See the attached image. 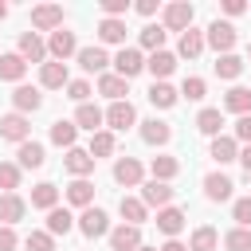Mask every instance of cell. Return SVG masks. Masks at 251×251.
<instances>
[{
	"label": "cell",
	"mask_w": 251,
	"mask_h": 251,
	"mask_svg": "<svg viewBox=\"0 0 251 251\" xmlns=\"http://www.w3.org/2000/svg\"><path fill=\"white\" fill-rule=\"evenodd\" d=\"M176 98H180V90H173L169 82H153V86H149V102H153V106H161V110L176 106Z\"/></svg>",
	"instance_id": "39"
},
{
	"label": "cell",
	"mask_w": 251,
	"mask_h": 251,
	"mask_svg": "<svg viewBox=\"0 0 251 251\" xmlns=\"http://www.w3.org/2000/svg\"><path fill=\"white\" fill-rule=\"evenodd\" d=\"M31 208H43V212H51V208H59V188H55L51 180H43V184H35V188H31Z\"/></svg>",
	"instance_id": "31"
},
{
	"label": "cell",
	"mask_w": 251,
	"mask_h": 251,
	"mask_svg": "<svg viewBox=\"0 0 251 251\" xmlns=\"http://www.w3.org/2000/svg\"><path fill=\"white\" fill-rule=\"evenodd\" d=\"M27 75V63H24V55L20 51H8V55H0V78L4 82H16L20 86V78Z\"/></svg>",
	"instance_id": "22"
},
{
	"label": "cell",
	"mask_w": 251,
	"mask_h": 251,
	"mask_svg": "<svg viewBox=\"0 0 251 251\" xmlns=\"http://www.w3.org/2000/svg\"><path fill=\"white\" fill-rule=\"evenodd\" d=\"M98 39L126 47V20H102V24H98Z\"/></svg>",
	"instance_id": "38"
},
{
	"label": "cell",
	"mask_w": 251,
	"mask_h": 251,
	"mask_svg": "<svg viewBox=\"0 0 251 251\" xmlns=\"http://www.w3.org/2000/svg\"><path fill=\"white\" fill-rule=\"evenodd\" d=\"M231 176H224V173H208L204 176V196L212 200V204H224V200H231Z\"/></svg>",
	"instance_id": "17"
},
{
	"label": "cell",
	"mask_w": 251,
	"mask_h": 251,
	"mask_svg": "<svg viewBox=\"0 0 251 251\" xmlns=\"http://www.w3.org/2000/svg\"><path fill=\"white\" fill-rule=\"evenodd\" d=\"M137 251H157V247H145V243H141V247H137Z\"/></svg>",
	"instance_id": "55"
},
{
	"label": "cell",
	"mask_w": 251,
	"mask_h": 251,
	"mask_svg": "<svg viewBox=\"0 0 251 251\" xmlns=\"http://www.w3.org/2000/svg\"><path fill=\"white\" fill-rule=\"evenodd\" d=\"M141 247V227L133 224H118L110 231V251H137Z\"/></svg>",
	"instance_id": "12"
},
{
	"label": "cell",
	"mask_w": 251,
	"mask_h": 251,
	"mask_svg": "<svg viewBox=\"0 0 251 251\" xmlns=\"http://www.w3.org/2000/svg\"><path fill=\"white\" fill-rule=\"evenodd\" d=\"M141 176H145V169H141V161H137V157H118V161H114V180H118V184L137 188V184H141Z\"/></svg>",
	"instance_id": "8"
},
{
	"label": "cell",
	"mask_w": 251,
	"mask_h": 251,
	"mask_svg": "<svg viewBox=\"0 0 251 251\" xmlns=\"http://www.w3.org/2000/svg\"><path fill=\"white\" fill-rule=\"evenodd\" d=\"M204 39L216 47V55H231V47L239 43V31H235V24H227V20H212L208 31H204Z\"/></svg>",
	"instance_id": "1"
},
{
	"label": "cell",
	"mask_w": 251,
	"mask_h": 251,
	"mask_svg": "<svg viewBox=\"0 0 251 251\" xmlns=\"http://www.w3.org/2000/svg\"><path fill=\"white\" fill-rule=\"evenodd\" d=\"M102 122H106V114H102L94 102H82V106L75 110V126H78V129H90V133H98V129H102Z\"/></svg>",
	"instance_id": "23"
},
{
	"label": "cell",
	"mask_w": 251,
	"mask_h": 251,
	"mask_svg": "<svg viewBox=\"0 0 251 251\" xmlns=\"http://www.w3.org/2000/svg\"><path fill=\"white\" fill-rule=\"evenodd\" d=\"M157 227H161L169 239H176V235L184 231V212H180V208H173V204H169V208H161V212H157Z\"/></svg>",
	"instance_id": "26"
},
{
	"label": "cell",
	"mask_w": 251,
	"mask_h": 251,
	"mask_svg": "<svg viewBox=\"0 0 251 251\" xmlns=\"http://www.w3.org/2000/svg\"><path fill=\"white\" fill-rule=\"evenodd\" d=\"M12 106H16V114H35L39 106H43V94H39V86H16L12 90Z\"/></svg>",
	"instance_id": "15"
},
{
	"label": "cell",
	"mask_w": 251,
	"mask_h": 251,
	"mask_svg": "<svg viewBox=\"0 0 251 251\" xmlns=\"http://www.w3.org/2000/svg\"><path fill=\"white\" fill-rule=\"evenodd\" d=\"M204 43H208V39H204V31H196V27H188V31L180 35V43H176V51H180L184 59H196V55L204 51Z\"/></svg>",
	"instance_id": "37"
},
{
	"label": "cell",
	"mask_w": 251,
	"mask_h": 251,
	"mask_svg": "<svg viewBox=\"0 0 251 251\" xmlns=\"http://www.w3.org/2000/svg\"><path fill=\"white\" fill-rule=\"evenodd\" d=\"M0 55H4V51H0Z\"/></svg>",
	"instance_id": "57"
},
{
	"label": "cell",
	"mask_w": 251,
	"mask_h": 251,
	"mask_svg": "<svg viewBox=\"0 0 251 251\" xmlns=\"http://www.w3.org/2000/svg\"><path fill=\"white\" fill-rule=\"evenodd\" d=\"M149 173H153V180H165V184H169V180L180 173V161H176V157H169V153H161V157H153V161H149Z\"/></svg>",
	"instance_id": "30"
},
{
	"label": "cell",
	"mask_w": 251,
	"mask_h": 251,
	"mask_svg": "<svg viewBox=\"0 0 251 251\" xmlns=\"http://www.w3.org/2000/svg\"><path fill=\"white\" fill-rule=\"evenodd\" d=\"M165 35H169L165 24H145V27H141V47H145L149 55H153V51H165Z\"/></svg>",
	"instance_id": "36"
},
{
	"label": "cell",
	"mask_w": 251,
	"mask_h": 251,
	"mask_svg": "<svg viewBox=\"0 0 251 251\" xmlns=\"http://www.w3.org/2000/svg\"><path fill=\"white\" fill-rule=\"evenodd\" d=\"M118 212H122V220H126V224L141 227V224H145V212H149V208L141 204V196H122V200H118Z\"/></svg>",
	"instance_id": "28"
},
{
	"label": "cell",
	"mask_w": 251,
	"mask_h": 251,
	"mask_svg": "<svg viewBox=\"0 0 251 251\" xmlns=\"http://www.w3.org/2000/svg\"><path fill=\"white\" fill-rule=\"evenodd\" d=\"M47 55H51L55 63H67L71 55H78V39H75V31H67V27L51 31V39H47Z\"/></svg>",
	"instance_id": "3"
},
{
	"label": "cell",
	"mask_w": 251,
	"mask_h": 251,
	"mask_svg": "<svg viewBox=\"0 0 251 251\" xmlns=\"http://www.w3.org/2000/svg\"><path fill=\"white\" fill-rule=\"evenodd\" d=\"M67 204H75V208H90V204H94V184H90L86 176L71 180V184H67Z\"/></svg>",
	"instance_id": "25"
},
{
	"label": "cell",
	"mask_w": 251,
	"mask_h": 251,
	"mask_svg": "<svg viewBox=\"0 0 251 251\" xmlns=\"http://www.w3.org/2000/svg\"><path fill=\"white\" fill-rule=\"evenodd\" d=\"M157 251H188V247H184V243H180V239H169V243H161V247H157Z\"/></svg>",
	"instance_id": "53"
},
{
	"label": "cell",
	"mask_w": 251,
	"mask_h": 251,
	"mask_svg": "<svg viewBox=\"0 0 251 251\" xmlns=\"http://www.w3.org/2000/svg\"><path fill=\"white\" fill-rule=\"evenodd\" d=\"M24 212H27V204H24V196H20V192H0V224H4V227L20 224V220H24Z\"/></svg>",
	"instance_id": "13"
},
{
	"label": "cell",
	"mask_w": 251,
	"mask_h": 251,
	"mask_svg": "<svg viewBox=\"0 0 251 251\" xmlns=\"http://www.w3.org/2000/svg\"><path fill=\"white\" fill-rule=\"evenodd\" d=\"M235 141H243V145H251V114H243V118L235 122Z\"/></svg>",
	"instance_id": "48"
},
{
	"label": "cell",
	"mask_w": 251,
	"mask_h": 251,
	"mask_svg": "<svg viewBox=\"0 0 251 251\" xmlns=\"http://www.w3.org/2000/svg\"><path fill=\"white\" fill-rule=\"evenodd\" d=\"M224 12L227 16H239V12H247V4L243 0H224Z\"/></svg>",
	"instance_id": "50"
},
{
	"label": "cell",
	"mask_w": 251,
	"mask_h": 251,
	"mask_svg": "<svg viewBox=\"0 0 251 251\" xmlns=\"http://www.w3.org/2000/svg\"><path fill=\"white\" fill-rule=\"evenodd\" d=\"M141 204L161 212V208H169V204H173V188H169L165 180H145V184H141Z\"/></svg>",
	"instance_id": "9"
},
{
	"label": "cell",
	"mask_w": 251,
	"mask_h": 251,
	"mask_svg": "<svg viewBox=\"0 0 251 251\" xmlns=\"http://www.w3.org/2000/svg\"><path fill=\"white\" fill-rule=\"evenodd\" d=\"M98 94H106L110 102H126V94H129V78H122V75L106 71V75L98 78Z\"/></svg>",
	"instance_id": "19"
},
{
	"label": "cell",
	"mask_w": 251,
	"mask_h": 251,
	"mask_svg": "<svg viewBox=\"0 0 251 251\" xmlns=\"http://www.w3.org/2000/svg\"><path fill=\"white\" fill-rule=\"evenodd\" d=\"M216 243H220V231L212 224H200L192 231V239H188V251H216Z\"/></svg>",
	"instance_id": "32"
},
{
	"label": "cell",
	"mask_w": 251,
	"mask_h": 251,
	"mask_svg": "<svg viewBox=\"0 0 251 251\" xmlns=\"http://www.w3.org/2000/svg\"><path fill=\"white\" fill-rule=\"evenodd\" d=\"M63 165H67V173L78 180V176H90L94 173V157H90V149H67V157H63Z\"/></svg>",
	"instance_id": "16"
},
{
	"label": "cell",
	"mask_w": 251,
	"mask_h": 251,
	"mask_svg": "<svg viewBox=\"0 0 251 251\" xmlns=\"http://www.w3.org/2000/svg\"><path fill=\"white\" fill-rule=\"evenodd\" d=\"M4 16H8V4H4V0H0V20H4Z\"/></svg>",
	"instance_id": "54"
},
{
	"label": "cell",
	"mask_w": 251,
	"mask_h": 251,
	"mask_svg": "<svg viewBox=\"0 0 251 251\" xmlns=\"http://www.w3.org/2000/svg\"><path fill=\"white\" fill-rule=\"evenodd\" d=\"M24 247H27V251H55V235H51V231H31V235L24 239Z\"/></svg>",
	"instance_id": "45"
},
{
	"label": "cell",
	"mask_w": 251,
	"mask_h": 251,
	"mask_svg": "<svg viewBox=\"0 0 251 251\" xmlns=\"http://www.w3.org/2000/svg\"><path fill=\"white\" fill-rule=\"evenodd\" d=\"M71 227H78V220H75L67 208H51V212H47V231H51V235H67Z\"/></svg>",
	"instance_id": "35"
},
{
	"label": "cell",
	"mask_w": 251,
	"mask_h": 251,
	"mask_svg": "<svg viewBox=\"0 0 251 251\" xmlns=\"http://www.w3.org/2000/svg\"><path fill=\"white\" fill-rule=\"evenodd\" d=\"M67 98H75V102L82 106V102L90 98V82H86V78H71V82H67Z\"/></svg>",
	"instance_id": "47"
},
{
	"label": "cell",
	"mask_w": 251,
	"mask_h": 251,
	"mask_svg": "<svg viewBox=\"0 0 251 251\" xmlns=\"http://www.w3.org/2000/svg\"><path fill=\"white\" fill-rule=\"evenodd\" d=\"M0 137L4 141H16V145H24V141H31V126H27V114H4L0 118Z\"/></svg>",
	"instance_id": "4"
},
{
	"label": "cell",
	"mask_w": 251,
	"mask_h": 251,
	"mask_svg": "<svg viewBox=\"0 0 251 251\" xmlns=\"http://www.w3.org/2000/svg\"><path fill=\"white\" fill-rule=\"evenodd\" d=\"M212 161L216 165H231V161H239V141L235 137H212Z\"/></svg>",
	"instance_id": "24"
},
{
	"label": "cell",
	"mask_w": 251,
	"mask_h": 251,
	"mask_svg": "<svg viewBox=\"0 0 251 251\" xmlns=\"http://www.w3.org/2000/svg\"><path fill=\"white\" fill-rule=\"evenodd\" d=\"M118 149V141H114V133L110 129H98V133H90V157L98 161V157H110Z\"/></svg>",
	"instance_id": "40"
},
{
	"label": "cell",
	"mask_w": 251,
	"mask_h": 251,
	"mask_svg": "<svg viewBox=\"0 0 251 251\" xmlns=\"http://www.w3.org/2000/svg\"><path fill=\"white\" fill-rule=\"evenodd\" d=\"M31 27H39V31H59V27H63V8H59V4H39V8H31Z\"/></svg>",
	"instance_id": "10"
},
{
	"label": "cell",
	"mask_w": 251,
	"mask_h": 251,
	"mask_svg": "<svg viewBox=\"0 0 251 251\" xmlns=\"http://www.w3.org/2000/svg\"><path fill=\"white\" fill-rule=\"evenodd\" d=\"M78 231L86 235V239H98V235H110V216L102 212V208H82V216H78Z\"/></svg>",
	"instance_id": "5"
},
{
	"label": "cell",
	"mask_w": 251,
	"mask_h": 251,
	"mask_svg": "<svg viewBox=\"0 0 251 251\" xmlns=\"http://www.w3.org/2000/svg\"><path fill=\"white\" fill-rule=\"evenodd\" d=\"M145 71H149L157 82H165V78L176 71V55H173V51H153V55L145 59Z\"/></svg>",
	"instance_id": "18"
},
{
	"label": "cell",
	"mask_w": 251,
	"mask_h": 251,
	"mask_svg": "<svg viewBox=\"0 0 251 251\" xmlns=\"http://www.w3.org/2000/svg\"><path fill=\"white\" fill-rule=\"evenodd\" d=\"M75 137H78V126H75V122H67V118L51 122V141H55V145H63V149H75Z\"/></svg>",
	"instance_id": "34"
},
{
	"label": "cell",
	"mask_w": 251,
	"mask_h": 251,
	"mask_svg": "<svg viewBox=\"0 0 251 251\" xmlns=\"http://www.w3.org/2000/svg\"><path fill=\"white\" fill-rule=\"evenodd\" d=\"M16 157H20V161H16L20 169H43V161H47V153H43L39 141H24V145L16 149Z\"/></svg>",
	"instance_id": "27"
},
{
	"label": "cell",
	"mask_w": 251,
	"mask_h": 251,
	"mask_svg": "<svg viewBox=\"0 0 251 251\" xmlns=\"http://www.w3.org/2000/svg\"><path fill=\"white\" fill-rule=\"evenodd\" d=\"M224 110H231V114H251V90L247 86H231L227 94H224Z\"/></svg>",
	"instance_id": "33"
},
{
	"label": "cell",
	"mask_w": 251,
	"mask_h": 251,
	"mask_svg": "<svg viewBox=\"0 0 251 251\" xmlns=\"http://www.w3.org/2000/svg\"><path fill=\"white\" fill-rule=\"evenodd\" d=\"M224 247L227 251H251V227H231L224 235Z\"/></svg>",
	"instance_id": "43"
},
{
	"label": "cell",
	"mask_w": 251,
	"mask_h": 251,
	"mask_svg": "<svg viewBox=\"0 0 251 251\" xmlns=\"http://www.w3.org/2000/svg\"><path fill=\"white\" fill-rule=\"evenodd\" d=\"M180 94H184V98H188V102H200V98H204V94H208V82H204V78H200V75H188V78H184V82H180Z\"/></svg>",
	"instance_id": "44"
},
{
	"label": "cell",
	"mask_w": 251,
	"mask_h": 251,
	"mask_svg": "<svg viewBox=\"0 0 251 251\" xmlns=\"http://www.w3.org/2000/svg\"><path fill=\"white\" fill-rule=\"evenodd\" d=\"M16 243H20V239H16V231L0 224V251H16Z\"/></svg>",
	"instance_id": "49"
},
{
	"label": "cell",
	"mask_w": 251,
	"mask_h": 251,
	"mask_svg": "<svg viewBox=\"0 0 251 251\" xmlns=\"http://www.w3.org/2000/svg\"><path fill=\"white\" fill-rule=\"evenodd\" d=\"M239 165H243V173L251 176V145H247V149H239Z\"/></svg>",
	"instance_id": "52"
},
{
	"label": "cell",
	"mask_w": 251,
	"mask_h": 251,
	"mask_svg": "<svg viewBox=\"0 0 251 251\" xmlns=\"http://www.w3.org/2000/svg\"><path fill=\"white\" fill-rule=\"evenodd\" d=\"M231 216H235L239 227H251V196H239V200L231 204Z\"/></svg>",
	"instance_id": "46"
},
{
	"label": "cell",
	"mask_w": 251,
	"mask_h": 251,
	"mask_svg": "<svg viewBox=\"0 0 251 251\" xmlns=\"http://www.w3.org/2000/svg\"><path fill=\"white\" fill-rule=\"evenodd\" d=\"M106 126H110V133H114V129H129V126H137V110L129 106V98H126V102H110V110H106Z\"/></svg>",
	"instance_id": "11"
},
{
	"label": "cell",
	"mask_w": 251,
	"mask_h": 251,
	"mask_svg": "<svg viewBox=\"0 0 251 251\" xmlns=\"http://www.w3.org/2000/svg\"><path fill=\"white\" fill-rule=\"evenodd\" d=\"M137 12L141 16H157V0H137Z\"/></svg>",
	"instance_id": "51"
},
{
	"label": "cell",
	"mask_w": 251,
	"mask_h": 251,
	"mask_svg": "<svg viewBox=\"0 0 251 251\" xmlns=\"http://www.w3.org/2000/svg\"><path fill=\"white\" fill-rule=\"evenodd\" d=\"M192 16H196V8L188 4V0H176V4H165V31H188L192 27Z\"/></svg>",
	"instance_id": "2"
},
{
	"label": "cell",
	"mask_w": 251,
	"mask_h": 251,
	"mask_svg": "<svg viewBox=\"0 0 251 251\" xmlns=\"http://www.w3.org/2000/svg\"><path fill=\"white\" fill-rule=\"evenodd\" d=\"M247 59H251V47H247Z\"/></svg>",
	"instance_id": "56"
},
{
	"label": "cell",
	"mask_w": 251,
	"mask_h": 251,
	"mask_svg": "<svg viewBox=\"0 0 251 251\" xmlns=\"http://www.w3.org/2000/svg\"><path fill=\"white\" fill-rule=\"evenodd\" d=\"M75 59H78V67H82L86 75H98V78H102V75H106V67L114 63V59L106 55V47H78V55H75Z\"/></svg>",
	"instance_id": "6"
},
{
	"label": "cell",
	"mask_w": 251,
	"mask_h": 251,
	"mask_svg": "<svg viewBox=\"0 0 251 251\" xmlns=\"http://www.w3.org/2000/svg\"><path fill=\"white\" fill-rule=\"evenodd\" d=\"M141 71H145V55H141L137 47H122V51L114 55V75L133 78V75H141Z\"/></svg>",
	"instance_id": "7"
},
{
	"label": "cell",
	"mask_w": 251,
	"mask_h": 251,
	"mask_svg": "<svg viewBox=\"0 0 251 251\" xmlns=\"http://www.w3.org/2000/svg\"><path fill=\"white\" fill-rule=\"evenodd\" d=\"M216 75L220 78H239L243 75V59L239 55H220L216 59Z\"/></svg>",
	"instance_id": "41"
},
{
	"label": "cell",
	"mask_w": 251,
	"mask_h": 251,
	"mask_svg": "<svg viewBox=\"0 0 251 251\" xmlns=\"http://www.w3.org/2000/svg\"><path fill=\"white\" fill-rule=\"evenodd\" d=\"M196 129L208 133V137H220V129H224V114H220L216 106H204V110L196 114Z\"/></svg>",
	"instance_id": "29"
},
{
	"label": "cell",
	"mask_w": 251,
	"mask_h": 251,
	"mask_svg": "<svg viewBox=\"0 0 251 251\" xmlns=\"http://www.w3.org/2000/svg\"><path fill=\"white\" fill-rule=\"evenodd\" d=\"M20 55H24V63H39V67H43V59H47V43H43L35 31H24V35H20Z\"/></svg>",
	"instance_id": "20"
},
{
	"label": "cell",
	"mask_w": 251,
	"mask_h": 251,
	"mask_svg": "<svg viewBox=\"0 0 251 251\" xmlns=\"http://www.w3.org/2000/svg\"><path fill=\"white\" fill-rule=\"evenodd\" d=\"M169 137H173V126L169 122H161V118L141 122V141L145 145H169Z\"/></svg>",
	"instance_id": "21"
},
{
	"label": "cell",
	"mask_w": 251,
	"mask_h": 251,
	"mask_svg": "<svg viewBox=\"0 0 251 251\" xmlns=\"http://www.w3.org/2000/svg\"><path fill=\"white\" fill-rule=\"evenodd\" d=\"M67 82H71L67 63H55V59H51V63H43V67H39V86H43V90H63Z\"/></svg>",
	"instance_id": "14"
},
{
	"label": "cell",
	"mask_w": 251,
	"mask_h": 251,
	"mask_svg": "<svg viewBox=\"0 0 251 251\" xmlns=\"http://www.w3.org/2000/svg\"><path fill=\"white\" fill-rule=\"evenodd\" d=\"M20 173H24V169H20L16 161H0V188H4V192H16V188H20Z\"/></svg>",
	"instance_id": "42"
}]
</instances>
